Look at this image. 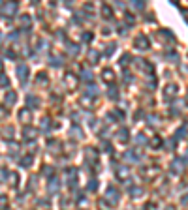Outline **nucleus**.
I'll list each match as a JSON object with an SVG mask.
<instances>
[{
    "label": "nucleus",
    "instance_id": "1",
    "mask_svg": "<svg viewBox=\"0 0 188 210\" xmlns=\"http://www.w3.org/2000/svg\"><path fill=\"white\" fill-rule=\"evenodd\" d=\"M15 9H17V4L15 2H9V4H4V6H0V13H4V15H13L15 13Z\"/></svg>",
    "mask_w": 188,
    "mask_h": 210
},
{
    "label": "nucleus",
    "instance_id": "2",
    "mask_svg": "<svg viewBox=\"0 0 188 210\" xmlns=\"http://www.w3.org/2000/svg\"><path fill=\"white\" fill-rule=\"evenodd\" d=\"M134 43H136V47H137V49H141V51L149 47V39H147V36H143V34H141V36H137Z\"/></svg>",
    "mask_w": 188,
    "mask_h": 210
},
{
    "label": "nucleus",
    "instance_id": "3",
    "mask_svg": "<svg viewBox=\"0 0 188 210\" xmlns=\"http://www.w3.org/2000/svg\"><path fill=\"white\" fill-rule=\"evenodd\" d=\"M107 201H109L111 205H117V201H119V193H117L115 188H109V190H107Z\"/></svg>",
    "mask_w": 188,
    "mask_h": 210
},
{
    "label": "nucleus",
    "instance_id": "4",
    "mask_svg": "<svg viewBox=\"0 0 188 210\" xmlns=\"http://www.w3.org/2000/svg\"><path fill=\"white\" fill-rule=\"evenodd\" d=\"M26 71H28V69H26L24 64H19V66H17V73H19V79H21V81L26 79Z\"/></svg>",
    "mask_w": 188,
    "mask_h": 210
},
{
    "label": "nucleus",
    "instance_id": "5",
    "mask_svg": "<svg viewBox=\"0 0 188 210\" xmlns=\"http://www.w3.org/2000/svg\"><path fill=\"white\" fill-rule=\"evenodd\" d=\"M19 118H21V122H30V118H32V115L26 111V109H23L21 113H19Z\"/></svg>",
    "mask_w": 188,
    "mask_h": 210
},
{
    "label": "nucleus",
    "instance_id": "6",
    "mask_svg": "<svg viewBox=\"0 0 188 210\" xmlns=\"http://www.w3.org/2000/svg\"><path fill=\"white\" fill-rule=\"evenodd\" d=\"M102 75H104V81H107V83H111V81H113V71H111V69H104V73H102Z\"/></svg>",
    "mask_w": 188,
    "mask_h": 210
},
{
    "label": "nucleus",
    "instance_id": "7",
    "mask_svg": "<svg viewBox=\"0 0 188 210\" xmlns=\"http://www.w3.org/2000/svg\"><path fill=\"white\" fill-rule=\"evenodd\" d=\"M102 15H104L105 19H111V8H109V6H104V8H102Z\"/></svg>",
    "mask_w": 188,
    "mask_h": 210
},
{
    "label": "nucleus",
    "instance_id": "8",
    "mask_svg": "<svg viewBox=\"0 0 188 210\" xmlns=\"http://www.w3.org/2000/svg\"><path fill=\"white\" fill-rule=\"evenodd\" d=\"M175 90H177V85H169V86H168V96H169V98L175 96Z\"/></svg>",
    "mask_w": 188,
    "mask_h": 210
},
{
    "label": "nucleus",
    "instance_id": "9",
    "mask_svg": "<svg viewBox=\"0 0 188 210\" xmlns=\"http://www.w3.org/2000/svg\"><path fill=\"white\" fill-rule=\"evenodd\" d=\"M15 100H17V96H15V94H13V92H9V94H8V96H6V103H13V101H15Z\"/></svg>",
    "mask_w": 188,
    "mask_h": 210
},
{
    "label": "nucleus",
    "instance_id": "10",
    "mask_svg": "<svg viewBox=\"0 0 188 210\" xmlns=\"http://www.w3.org/2000/svg\"><path fill=\"white\" fill-rule=\"evenodd\" d=\"M126 135H128V131H126V130H122V131H121V133H119V139H121V141H122V143H124V141H126V139H128V137H126Z\"/></svg>",
    "mask_w": 188,
    "mask_h": 210
},
{
    "label": "nucleus",
    "instance_id": "11",
    "mask_svg": "<svg viewBox=\"0 0 188 210\" xmlns=\"http://www.w3.org/2000/svg\"><path fill=\"white\" fill-rule=\"evenodd\" d=\"M89 58H92V64H96V58H98V53H96V51L89 53Z\"/></svg>",
    "mask_w": 188,
    "mask_h": 210
},
{
    "label": "nucleus",
    "instance_id": "12",
    "mask_svg": "<svg viewBox=\"0 0 188 210\" xmlns=\"http://www.w3.org/2000/svg\"><path fill=\"white\" fill-rule=\"evenodd\" d=\"M119 177H122V178H126L128 177V169H119V173H117Z\"/></svg>",
    "mask_w": 188,
    "mask_h": 210
},
{
    "label": "nucleus",
    "instance_id": "13",
    "mask_svg": "<svg viewBox=\"0 0 188 210\" xmlns=\"http://www.w3.org/2000/svg\"><path fill=\"white\" fill-rule=\"evenodd\" d=\"M8 85H9L8 77H4V75H2V77H0V86H8Z\"/></svg>",
    "mask_w": 188,
    "mask_h": 210
},
{
    "label": "nucleus",
    "instance_id": "14",
    "mask_svg": "<svg viewBox=\"0 0 188 210\" xmlns=\"http://www.w3.org/2000/svg\"><path fill=\"white\" fill-rule=\"evenodd\" d=\"M68 51H70V54H73V53H77L79 49H77V45H70V49H68Z\"/></svg>",
    "mask_w": 188,
    "mask_h": 210
},
{
    "label": "nucleus",
    "instance_id": "15",
    "mask_svg": "<svg viewBox=\"0 0 188 210\" xmlns=\"http://www.w3.org/2000/svg\"><path fill=\"white\" fill-rule=\"evenodd\" d=\"M30 163H32V158H30V156H26V158L23 160V165H30Z\"/></svg>",
    "mask_w": 188,
    "mask_h": 210
},
{
    "label": "nucleus",
    "instance_id": "16",
    "mask_svg": "<svg viewBox=\"0 0 188 210\" xmlns=\"http://www.w3.org/2000/svg\"><path fill=\"white\" fill-rule=\"evenodd\" d=\"M83 79H87V81H89V79H92V73H89V71H83Z\"/></svg>",
    "mask_w": 188,
    "mask_h": 210
},
{
    "label": "nucleus",
    "instance_id": "17",
    "mask_svg": "<svg viewBox=\"0 0 188 210\" xmlns=\"http://www.w3.org/2000/svg\"><path fill=\"white\" fill-rule=\"evenodd\" d=\"M28 103H32V105H38V100H36V98H34V96H32V98H30V96H28Z\"/></svg>",
    "mask_w": 188,
    "mask_h": 210
},
{
    "label": "nucleus",
    "instance_id": "18",
    "mask_svg": "<svg viewBox=\"0 0 188 210\" xmlns=\"http://www.w3.org/2000/svg\"><path fill=\"white\" fill-rule=\"evenodd\" d=\"M96 188H98V184H96V180H92V184H89V190H92V192H94Z\"/></svg>",
    "mask_w": 188,
    "mask_h": 210
},
{
    "label": "nucleus",
    "instance_id": "19",
    "mask_svg": "<svg viewBox=\"0 0 188 210\" xmlns=\"http://www.w3.org/2000/svg\"><path fill=\"white\" fill-rule=\"evenodd\" d=\"M83 39H85V41H90V39H92V34H85Z\"/></svg>",
    "mask_w": 188,
    "mask_h": 210
},
{
    "label": "nucleus",
    "instance_id": "20",
    "mask_svg": "<svg viewBox=\"0 0 188 210\" xmlns=\"http://www.w3.org/2000/svg\"><path fill=\"white\" fill-rule=\"evenodd\" d=\"M6 116V109H0V118H4Z\"/></svg>",
    "mask_w": 188,
    "mask_h": 210
},
{
    "label": "nucleus",
    "instance_id": "21",
    "mask_svg": "<svg viewBox=\"0 0 188 210\" xmlns=\"http://www.w3.org/2000/svg\"><path fill=\"white\" fill-rule=\"evenodd\" d=\"M6 177V171H0V178H4Z\"/></svg>",
    "mask_w": 188,
    "mask_h": 210
}]
</instances>
